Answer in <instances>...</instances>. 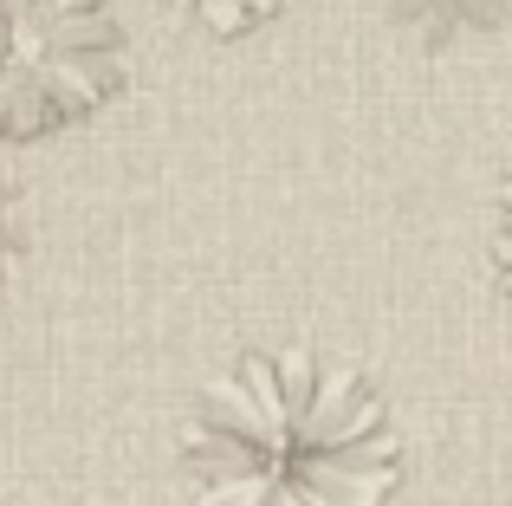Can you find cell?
I'll list each match as a JSON object with an SVG mask.
<instances>
[{
    "label": "cell",
    "mask_w": 512,
    "mask_h": 506,
    "mask_svg": "<svg viewBox=\"0 0 512 506\" xmlns=\"http://www.w3.org/2000/svg\"><path fill=\"white\" fill-rule=\"evenodd\" d=\"M124 85L111 0H0V137H46Z\"/></svg>",
    "instance_id": "2"
},
{
    "label": "cell",
    "mask_w": 512,
    "mask_h": 506,
    "mask_svg": "<svg viewBox=\"0 0 512 506\" xmlns=\"http://www.w3.org/2000/svg\"><path fill=\"white\" fill-rule=\"evenodd\" d=\"M512 0H389V13H396L402 26H415V33L428 39H454V33H480V26H493Z\"/></svg>",
    "instance_id": "3"
},
{
    "label": "cell",
    "mask_w": 512,
    "mask_h": 506,
    "mask_svg": "<svg viewBox=\"0 0 512 506\" xmlns=\"http://www.w3.org/2000/svg\"><path fill=\"white\" fill-rule=\"evenodd\" d=\"M175 7H182L195 26H208V33L234 39V33H247V26H260L266 13L279 7V0H175Z\"/></svg>",
    "instance_id": "4"
},
{
    "label": "cell",
    "mask_w": 512,
    "mask_h": 506,
    "mask_svg": "<svg viewBox=\"0 0 512 506\" xmlns=\"http://www.w3.org/2000/svg\"><path fill=\"white\" fill-rule=\"evenodd\" d=\"M20 260H26V202L13 189V176H0V292L13 286Z\"/></svg>",
    "instance_id": "5"
},
{
    "label": "cell",
    "mask_w": 512,
    "mask_h": 506,
    "mask_svg": "<svg viewBox=\"0 0 512 506\" xmlns=\"http://www.w3.org/2000/svg\"><path fill=\"white\" fill-rule=\"evenodd\" d=\"M182 461L195 506H383L402 474L383 403L312 351L214 377L182 429Z\"/></svg>",
    "instance_id": "1"
},
{
    "label": "cell",
    "mask_w": 512,
    "mask_h": 506,
    "mask_svg": "<svg viewBox=\"0 0 512 506\" xmlns=\"http://www.w3.org/2000/svg\"><path fill=\"white\" fill-rule=\"evenodd\" d=\"M493 260H500V279L512 286V176L500 189V234H493Z\"/></svg>",
    "instance_id": "6"
}]
</instances>
